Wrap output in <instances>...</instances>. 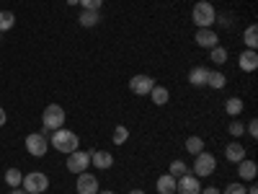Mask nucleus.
Wrapping results in <instances>:
<instances>
[{
    "label": "nucleus",
    "instance_id": "17",
    "mask_svg": "<svg viewBox=\"0 0 258 194\" xmlns=\"http://www.w3.org/2000/svg\"><path fill=\"white\" fill-rule=\"evenodd\" d=\"M147 96H150V101H153L155 106H165V104L170 101V91L165 88V85H155V88L150 91Z\"/></svg>",
    "mask_w": 258,
    "mask_h": 194
},
{
    "label": "nucleus",
    "instance_id": "33",
    "mask_svg": "<svg viewBox=\"0 0 258 194\" xmlns=\"http://www.w3.org/2000/svg\"><path fill=\"white\" fill-rule=\"evenodd\" d=\"M199 194H220V189H217V186H207V189H202Z\"/></svg>",
    "mask_w": 258,
    "mask_h": 194
},
{
    "label": "nucleus",
    "instance_id": "12",
    "mask_svg": "<svg viewBox=\"0 0 258 194\" xmlns=\"http://www.w3.org/2000/svg\"><path fill=\"white\" fill-rule=\"evenodd\" d=\"M91 166H96L98 171H109L114 166V156L109 150H93L91 153Z\"/></svg>",
    "mask_w": 258,
    "mask_h": 194
},
{
    "label": "nucleus",
    "instance_id": "14",
    "mask_svg": "<svg viewBox=\"0 0 258 194\" xmlns=\"http://www.w3.org/2000/svg\"><path fill=\"white\" fill-rule=\"evenodd\" d=\"M255 174H258V166H255V161L243 158V161L238 163V176H240L243 181H253V179H255Z\"/></svg>",
    "mask_w": 258,
    "mask_h": 194
},
{
    "label": "nucleus",
    "instance_id": "26",
    "mask_svg": "<svg viewBox=\"0 0 258 194\" xmlns=\"http://www.w3.org/2000/svg\"><path fill=\"white\" fill-rule=\"evenodd\" d=\"M13 24H16V16L11 11H0V34L13 29Z\"/></svg>",
    "mask_w": 258,
    "mask_h": 194
},
{
    "label": "nucleus",
    "instance_id": "2",
    "mask_svg": "<svg viewBox=\"0 0 258 194\" xmlns=\"http://www.w3.org/2000/svg\"><path fill=\"white\" fill-rule=\"evenodd\" d=\"M191 21L197 24V29H212V24L217 21V11H214V6L207 3V0H199L191 11Z\"/></svg>",
    "mask_w": 258,
    "mask_h": 194
},
{
    "label": "nucleus",
    "instance_id": "37",
    "mask_svg": "<svg viewBox=\"0 0 258 194\" xmlns=\"http://www.w3.org/2000/svg\"><path fill=\"white\" fill-rule=\"evenodd\" d=\"M68 6H78V0H68Z\"/></svg>",
    "mask_w": 258,
    "mask_h": 194
},
{
    "label": "nucleus",
    "instance_id": "1",
    "mask_svg": "<svg viewBox=\"0 0 258 194\" xmlns=\"http://www.w3.org/2000/svg\"><path fill=\"white\" fill-rule=\"evenodd\" d=\"M49 145L57 150V153L70 156V153H75V150L80 148V137H78V132H73V129L59 127V129H54V132L49 135Z\"/></svg>",
    "mask_w": 258,
    "mask_h": 194
},
{
    "label": "nucleus",
    "instance_id": "9",
    "mask_svg": "<svg viewBox=\"0 0 258 194\" xmlns=\"http://www.w3.org/2000/svg\"><path fill=\"white\" fill-rule=\"evenodd\" d=\"M176 191L178 194H199L202 191V181L194 176V174H183L176 181Z\"/></svg>",
    "mask_w": 258,
    "mask_h": 194
},
{
    "label": "nucleus",
    "instance_id": "4",
    "mask_svg": "<svg viewBox=\"0 0 258 194\" xmlns=\"http://www.w3.org/2000/svg\"><path fill=\"white\" fill-rule=\"evenodd\" d=\"M214 168H217V158L207 150H202L199 156H194V176L197 179H204V176H212Z\"/></svg>",
    "mask_w": 258,
    "mask_h": 194
},
{
    "label": "nucleus",
    "instance_id": "11",
    "mask_svg": "<svg viewBox=\"0 0 258 194\" xmlns=\"http://www.w3.org/2000/svg\"><path fill=\"white\" fill-rule=\"evenodd\" d=\"M194 41L202 47V50H212L220 44V36L214 34L212 29H197V36H194Z\"/></svg>",
    "mask_w": 258,
    "mask_h": 194
},
{
    "label": "nucleus",
    "instance_id": "23",
    "mask_svg": "<svg viewBox=\"0 0 258 194\" xmlns=\"http://www.w3.org/2000/svg\"><path fill=\"white\" fill-rule=\"evenodd\" d=\"M243 41H245V47H248V50H255V47H258V26H255V24H250V26L245 29Z\"/></svg>",
    "mask_w": 258,
    "mask_h": 194
},
{
    "label": "nucleus",
    "instance_id": "6",
    "mask_svg": "<svg viewBox=\"0 0 258 194\" xmlns=\"http://www.w3.org/2000/svg\"><path fill=\"white\" fill-rule=\"evenodd\" d=\"M68 171L70 174H83V171H88V166H91V153H85V150H75V153H70L68 156Z\"/></svg>",
    "mask_w": 258,
    "mask_h": 194
},
{
    "label": "nucleus",
    "instance_id": "21",
    "mask_svg": "<svg viewBox=\"0 0 258 194\" xmlns=\"http://www.w3.org/2000/svg\"><path fill=\"white\" fill-rule=\"evenodd\" d=\"M204 150V140L199 137V135H191V137H186V153H191V156H199Z\"/></svg>",
    "mask_w": 258,
    "mask_h": 194
},
{
    "label": "nucleus",
    "instance_id": "10",
    "mask_svg": "<svg viewBox=\"0 0 258 194\" xmlns=\"http://www.w3.org/2000/svg\"><path fill=\"white\" fill-rule=\"evenodd\" d=\"M78 194H98V179L93 174H88V171H83V174H78Z\"/></svg>",
    "mask_w": 258,
    "mask_h": 194
},
{
    "label": "nucleus",
    "instance_id": "8",
    "mask_svg": "<svg viewBox=\"0 0 258 194\" xmlns=\"http://www.w3.org/2000/svg\"><path fill=\"white\" fill-rule=\"evenodd\" d=\"M153 88H155V80L150 78V75H135V78H129V91H132L135 96H147Z\"/></svg>",
    "mask_w": 258,
    "mask_h": 194
},
{
    "label": "nucleus",
    "instance_id": "15",
    "mask_svg": "<svg viewBox=\"0 0 258 194\" xmlns=\"http://www.w3.org/2000/svg\"><path fill=\"white\" fill-rule=\"evenodd\" d=\"M225 158H227L230 163L238 166V163L245 158V148H243V142H230V145L225 148Z\"/></svg>",
    "mask_w": 258,
    "mask_h": 194
},
{
    "label": "nucleus",
    "instance_id": "30",
    "mask_svg": "<svg viewBox=\"0 0 258 194\" xmlns=\"http://www.w3.org/2000/svg\"><path fill=\"white\" fill-rule=\"evenodd\" d=\"M220 194H245V184H240V181H232V184H227Z\"/></svg>",
    "mask_w": 258,
    "mask_h": 194
},
{
    "label": "nucleus",
    "instance_id": "27",
    "mask_svg": "<svg viewBox=\"0 0 258 194\" xmlns=\"http://www.w3.org/2000/svg\"><path fill=\"white\" fill-rule=\"evenodd\" d=\"M126 140H129V129H126L124 124H119V127L114 129V135H111V142H114V145H124Z\"/></svg>",
    "mask_w": 258,
    "mask_h": 194
},
{
    "label": "nucleus",
    "instance_id": "20",
    "mask_svg": "<svg viewBox=\"0 0 258 194\" xmlns=\"http://www.w3.org/2000/svg\"><path fill=\"white\" fill-rule=\"evenodd\" d=\"M243 99H238V96H232V99H227V104H225V112L230 114V117H240L243 114Z\"/></svg>",
    "mask_w": 258,
    "mask_h": 194
},
{
    "label": "nucleus",
    "instance_id": "28",
    "mask_svg": "<svg viewBox=\"0 0 258 194\" xmlns=\"http://www.w3.org/2000/svg\"><path fill=\"white\" fill-rule=\"evenodd\" d=\"M170 176H183V174H188V166L183 163V161H170V171H168Z\"/></svg>",
    "mask_w": 258,
    "mask_h": 194
},
{
    "label": "nucleus",
    "instance_id": "18",
    "mask_svg": "<svg viewBox=\"0 0 258 194\" xmlns=\"http://www.w3.org/2000/svg\"><path fill=\"white\" fill-rule=\"evenodd\" d=\"M207 75H209V70L207 68H191V73H188V83L191 85H197V88H202V85H207Z\"/></svg>",
    "mask_w": 258,
    "mask_h": 194
},
{
    "label": "nucleus",
    "instance_id": "25",
    "mask_svg": "<svg viewBox=\"0 0 258 194\" xmlns=\"http://www.w3.org/2000/svg\"><path fill=\"white\" fill-rule=\"evenodd\" d=\"M209 60H212V62H217V65H225V62H227V50L220 47V44H217V47H212V50H209Z\"/></svg>",
    "mask_w": 258,
    "mask_h": 194
},
{
    "label": "nucleus",
    "instance_id": "32",
    "mask_svg": "<svg viewBox=\"0 0 258 194\" xmlns=\"http://www.w3.org/2000/svg\"><path fill=\"white\" fill-rule=\"evenodd\" d=\"M245 132L250 135V140H258V119H250V122H248Z\"/></svg>",
    "mask_w": 258,
    "mask_h": 194
},
{
    "label": "nucleus",
    "instance_id": "16",
    "mask_svg": "<svg viewBox=\"0 0 258 194\" xmlns=\"http://www.w3.org/2000/svg\"><path fill=\"white\" fill-rule=\"evenodd\" d=\"M176 176H170V174H163L160 179H158V184H155V189H158V194H176Z\"/></svg>",
    "mask_w": 258,
    "mask_h": 194
},
{
    "label": "nucleus",
    "instance_id": "5",
    "mask_svg": "<svg viewBox=\"0 0 258 194\" xmlns=\"http://www.w3.org/2000/svg\"><path fill=\"white\" fill-rule=\"evenodd\" d=\"M64 119H68V114H64V109L59 104H49L44 109V114H41V122H44V127H49L52 132L59 129V127H64Z\"/></svg>",
    "mask_w": 258,
    "mask_h": 194
},
{
    "label": "nucleus",
    "instance_id": "31",
    "mask_svg": "<svg viewBox=\"0 0 258 194\" xmlns=\"http://www.w3.org/2000/svg\"><path fill=\"white\" fill-rule=\"evenodd\" d=\"M78 6H80L83 11H101L103 0H78Z\"/></svg>",
    "mask_w": 258,
    "mask_h": 194
},
{
    "label": "nucleus",
    "instance_id": "29",
    "mask_svg": "<svg viewBox=\"0 0 258 194\" xmlns=\"http://www.w3.org/2000/svg\"><path fill=\"white\" fill-rule=\"evenodd\" d=\"M227 132H230L232 137H243V135H245V124L238 122V119H232V122L227 124Z\"/></svg>",
    "mask_w": 258,
    "mask_h": 194
},
{
    "label": "nucleus",
    "instance_id": "35",
    "mask_svg": "<svg viewBox=\"0 0 258 194\" xmlns=\"http://www.w3.org/2000/svg\"><path fill=\"white\" fill-rule=\"evenodd\" d=\"M8 194H26V191H24V189H21V186H18V189H11Z\"/></svg>",
    "mask_w": 258,
    "mask_h": 194
},
{
    "label": "nucleus",
    "instance_id": "3",
    "mask_svg": "<svg viewBox=\"0 0 258 194\" xmlns=\"http://www.w3.org/2000/svg\"><path fill=\"white\" fill-rule=\"evenodd\" d=\"M21 189L26 194H44L49 189V176L41 174V171H34V174H26L24 181H21Z\"/></svg>",
    "mask_w": 258,
    "mask_h": 194
},
{
    "label": "nucleus",
    "instance_id": "36",
    "mask_svg": "<svg viewBox=\"0 0 258 194\" xmlns=\"http://www.w3.org/2000/svg\"><path fill=\"white\" fill-rule=\"evenodd\" d=\"M129 194H145L142 189H132V191H129Z\"/></svg>",
    "mask_w": 258,
    "mask_h": 194
},
{
    "label": "nucleus",
    "instance_id": "38",
    "mask_svg": "<svg viewBox=\"0 0 258 194\" xmlns=\"http://www.w3.org/2000/svg\"><path fill=\"white\" fill-rule=\"evenodd\" d=\"M98 194H114V191H109V189H103V191H98Z\"/></svg>",
    "mask_w": 258,
    "mask_h": 194
},
{
    "label": "nucleus",
    "instance_id": "19",
    "mask_svg": "<svg viewBox=\"0 0 258 194\" xmlns=\"http://www.w3.org/2000/svg\"><path fill=\"white\" fill-rule=\"evenodd\" d=\"M98 21H101L98 11H80V16H78V24H80V26H85V29H91V26H96Z\"/></svg>",
    "mask_w": 258,
    "mask_h": 194
},
{
    "label": "nucleus",
    "instance_id": "22",
    "mask_svg": "<svg viewBox=\"0 0 258 194\" xmlns=\"http://www.w3.org/2000/svg\"><path fill=\"white\" fill-rule=\"evenodd\" d=\"M207 85H212V88H225L227 85V78L220 73V70H209V75H207Z\"/></svg>",
    "mask_w": 258,
    "mask_h": 194
},
{
    "label": "nucleus",
    "instance_id": "34",
    "mask_svg": "<svg viewBox=\"0 0 258 194\" xmlns=\"http://www.w3.org/2000/svg\"><path fill=\"white\" fill-rule=\"evenodd\" d=\"M8 122V117H6V109H3V106H0V127H3Z\"/></svg>",
    "mask_w": 258,
    "mask_h": 194
},
{
    "label": "nucleus",
    "instance_id": "24",
    "mask_svg": "<svg viewBox=\"0 0 258 194\" xmlns=\"http://www.w3.org/2000/svg\"><path fill=\"white\" fill-rule=\"evenodd\" d=\"M21 181H24V174H21L18 168H8V171H6V184H8L11 189H18Z\"/></svg>",
    "mask_w": 258,
    "mask_h": 194
},
{
    "label": "nucleus",
    "instance_id": "13",
    "mask_svg": "<svg viewBox=\"0 0 258 194\" xmlns=\"http://www.w3.org/2000/svg\"><path fill=\"white\" fill-rule=\"evenodd\" d=\"M238 68L243 73H253L258 68V52L255 50H243L240 57H238Z\"/></svg>",
    "mask_w": 258,
    "mask_h": 194
},
{
    "label": "nucleus",
    "instance_id": "7",
    "mask_svg": "<svg viewBox=\"0 0 258 194\" xmlns=\"http://www.w3.org/2000/svg\"><path fill=\"white\" fill-rule=\"evenodd\" d=\"M26 150H29V156L41 158V156H47V150H49V140L44 135H39V132H31L26 137Z\"/></svg>",
    "mask_w": 258,
    "mask_h": 194
},
{
    "label": "nucleus",
    "instance_id": "39",
    "mask_svg": "<svg viewBox=\"0 0 258 194\" xmlns=\"http://www.w3.org/2000/svg\"><path fill=\"white\" fill-rule=\"evenodd\" d=\"M0 39H3V34H0Z\"/></svg>",
    "mask_w": 258,
    "mask_h": 194
}]
</instances>
